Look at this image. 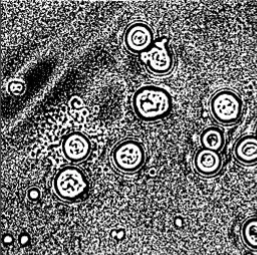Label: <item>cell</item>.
<instances>
[{"label": "cell", "instance_id": "cell-1", "mask_svg": "<svg viewBox=\"0 0 257 255\" xmlns=\"http://www.w3.org/2000/svg\"><path fill=\"white\" fill-rule=\"evenodd\" d=\"M132 108L141 120L154 122L170 114L173 109V98L166 88L148 84L139 87L134 92Z\"/></svg>", "mask_w": 257, "mask_h": 255}, {"label": "cell", "instance_id": "cell-2", "mask_svg": "<svg viewBox=\"0 0 257 255\" xmlns=\"http://www.w3.org/2000/svg\"><path fill=\"white\" fill-rule=\"evenodd\" d=\"M54 194L62 201L74 202L88 189V181L81 169L70 164L60 168L53 177Z\"/></svg>", "mask_w": 257, "mask_h": 255}, {"label": "cell", "instance_id": "cell-3", "mask_svg": "<svg viewBox=\"0 0 257 255\" xmlns=\"http://www.w3.org/2000/svg\"><path fill=\"white\" fill-rule=\"evenodd\" d=\"M147 160L146 149L136 139H124L118 142L110 152V162L115 170L123 174L140 171Z\"/></svg>", "mask_w": 257, "mask_h": 255}, {"label": "cell", "instance_id": "cell-4", "mask_svg": "<svg viewBox=\"0 0 257 255\" xmlns=\"http://www.w3.org/2000/svg\"><path fill=\"white\" fill-rule=\"evenodd\" d=\"M209 109L212 117L223 125L238 122L243 113V101L232 89L223 88L216 91L210 98Z\"/></svg>", "mask_w": 257, "mask_h": 255}, {"label": "cell", "instance_id": "cell-5", "mask_svg": "<svg viewBox=\"0 0 257 255\" xmlns=\"http://www.w3.org/2000/svg\"><path fill=\"white\" fill-rule=\"evenodd\" d=\"M141 58L147 70L154 75L164 76L171 73L174 69V56L168 47V40L166 38L156 41L148 52L141 55Z\"/></svg>", "mask_w": 257, "mask_h": 255}, {"label": "cell", "instance_id": "cell-6", "mask_svg": "<svg viewBox=\"0 0 257 255\" xmlns=\"http://www.w3.org/2000/svg\"><path fill=\"white\" fill-rule=\"evenodd\" d=\"M155 42L152 27L144 21H134L124 30L123 45L133 54L143 55L154 46Z\"/></svg>", "mask_w": 257, "mask_h": 255}, {"label": "cell", "instance_id": "cell-7", "mask_svg": "<svg viewBox=\"0 0 257 255\" xmlns=\"http://www.w3.org/2000/svg\"><path fill=\"white\" fill-rule=\"evenodd\" d=\"M61 151L64 158L72 165H75L88 159L92 151V144L85 134L73 131L63 137Z\"/></svg>", "mask_w": 257, "mask_h": 255}, {"label": "cell", "instance_id": "cell-8", "mask_svg": "<svg viewBox=\"0 0 257 255\" xmlns=\"http://www.w3.org/2000/svg\"><path fill=\"white\" fill-rule=\"evenodd\" d=\"M194 170L202 177L211 178L219 174L223 167V159L219 152L200 148L193 157Z\"/></svg>", "mask_w": 257, "mask_h": 255}, {"label": "cell", "instance_id": "cell-9", "mask_svg": "<svg viewBox=\"0 0 257 255\" xmlns=\"http://www.w3.org/2000/svg\"><path fill=\"white\" fill-rule=\"evenodd\" d=\"M233 155L236 161L243 165L257 163V138L255 135L241 137L234 146Z\"/></svg>", "mask_w": 257, "mask_h": 255}, {"label": "cell", "instance_id": "cell-10", "mask_svg": "<svg viewBox=\"0 0 257 255\" xmlns=\"http://www.w3.org/2000/svg\"><path fill=\"white\" fill-rule=\"evenodd\" d=\"M200 143L202 148L220 153L225 146L224 132L218 126H208L202 131Z\"/></svg>", "mask_w": 257, "mask_h": 255}, {"label": "cell", "instance_id": "cell-11", "mask_svg": "<svg viewBox=\"0 0 257 255\" xmlns=\"http://www.w3.org/2000/svg\"><path fill=\"white\" fill-rule=\"evenodd\" d=\"M241 239L246 247L257 251V217L244 221L240 231Z\"/></svg>", "mask_w": 257, "mask_h": 255}, {"label": "cell", "instance_id": "cell-12", "mask_svg": "<svg viewBox=\"0 0 257 255\" xmlns=\"http://www.w3.org/2000/svg\"><path fill=\"white\" fill-rule=\"evenodd\" d=\"M255 137L257 138V124H256V129H255Z\"/></svg>", "mask_w": 257, "mask_h": 255}]
</instances>
